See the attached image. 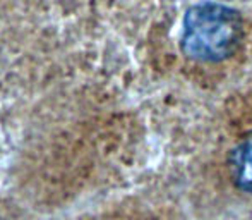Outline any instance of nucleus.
Instances as JSON below:
<instances>
[{"mask_svg":"<svg viewBox=\"0 0 252 220\" xmlns=\"http://www.w3.org/2000/svg\"><path fill=\"white\" fill-rule=\"evenodd\" d=\"M244 38V21L239 10L220 2H201L184 16L180 48L199 62L230 59Z\"/></svg>","mask_w":252,"mask_h":220,"instance_id":"nucleus-1","label":"nucleus"},{"mask_svg":"<svg viewBox=\"0 0 252 220\" xmlns=\"http://www.w3.org/2000/svg\"><path fill=\"white\" fill-rule=\"evenodd\" d=\"M228 170L239 189L252 194V131L240 138L228 155Z\"/></svg>","mask_w":252,"mask_h":220,"instance_id":"nucleus-2","label":"nucleus"}]
</instances>
